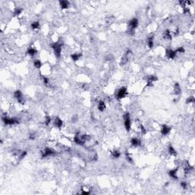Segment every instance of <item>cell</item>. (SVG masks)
<instances>
[{
	"label": "cell",
	"mask_w": 195,
	"mask_h": 195,
	"mask_svg": "<svg viewBox=\"0 0 195 195\" xmlns=\"http://www.w3.org/2000/svg\"><path fill=\"white\" fill-rule=\"evenodd\" d=\"M2 120L6 125H14V124L19 123V121L15 117H8L6 116H3Z\"/></svg>",
	"instance_id": "1"
},
{
	"label": "cell",
	"mask_w": 195,
	"mask_h": 195,
	"mask_svg": "<svg viewBox=\"0 0 195 195\" xmlns=\"http://www.w3.org/2000/svg\"><path fill=\"white\" fill-rule=\"evenodd\" d=\"M51 47L53 50V52H54V54L56 57H60L61 55V51H62V45L60 43L56 42V43H53L51 44Z\"/></svg>",
	"instance_id": "2"
},
{
	"label": "cell",
	"mask_w": 195,
	"mask_h": 195,
	"mask_svg": "<svg viewBox=\"0 0 195 195\" xmlns=\"http://www.w3.org/2000/svg\"><path fill=\"white\" fill-rule=\"evenodd\" d=\"M123 120H124V127H125L127 131L129 132L131 130V120L129 113H126L123 115Z\"/></svg>",
	"instance_id": "3"
},
{
	"label": "cell",
	"mask_w": 195,
	"mask_h": 195,
	"mask_svg": "<svg viewBox=\"0 0 195 195\" xmlns=\"http://www.w3.org/2000/svg\"><path fill=\"white\" fill-rule=\"evenodd\" d=\"M55 155V152L52 149L50 148H45L44 150L41 152V157H42V159H45V158H47V157H50V156H53Z\"/></svg>",
	"instance_id": "4"
},
{
	"label": "cell",
	"mask_w": 195,
	"mask_h": 195,
	"mask_svg": "<svg viewBox=\"0 0 195 195\" xmlns=\"http://www.w3.org/2000/svg\"><path fill=\"white\" fill-rule=\"evenodd\" d=\"M14 97L15 99H17L18 102L19 104H21V105H24V102H25V99H24V95L20 90H18V91H16V92H15Z\"/></svg>",
	"instance_id": "5"
},
{
	"label": "cell",
	"mask_w": 195,
	"mask_h": 195,
	"mask_svg": "<svg viewBox=\"0 0 195 195\" xmlns=\"http://www.w3.org/2000/svg\"><path fill=\"white\" fill-rule=\"evenodd\" d=\"M127 95V89L126 87H121V89H119L117 92V99H122L123 98H125V96Z\"/></svg>",
	"instance_id": "6"
},
{
	"label": "cell",
	"mask_w": 195,
	"mask_h": 195,
	"mask_svg": "<svg viewBox=\"0 0 195 195\" xmlns=\"http://www.w3.org/2000/svg\"><path fill=\"white\" fill-rule=\"evenodd\" d=\"M138 24H139V22H138V19L136 18H132L129 23H128V27L130 28V31H134V29H136V28L138 27Z\"/></svg>",
	"instance_id": "7"
},
{
	"label": "cell",
	"mask_w": 195,
	"mask_h": 195,
	"mask_svg": "<svg viewBox=\"0 0 195 195\" xmlns=\"http://www.w3.org/2000/svg\"><path fill=\"white\" fill-rule=\"evenodd\" d=\"M165 54L168 56V59L170 60H173L175 59L176 55H177V53L175 50H171V49H167L166 51H165Z\"/></svg>",
	"instance_id": "8"
},
{
	"label": "cell",
	"mask_w": 195,
	"mask_h": 195,
	"mask_svg": "<svg viewBox=\"0 0 195 195\" xmlns=\"http://www.w3.org/2000/svg\"><path fill=\"white\" fill-rule=\"evenodd\" d=\"M171 127L167 126V125H162V127H161V134L163 136H166L168 135L170 132H171Z\"/></svg>",
	"instance_id": "9"
},
{
	"label": "cell",
	"mask_w": 195,
	"mask_h": 195,
	"mask_svg": "<svg viewBox=\"0 0 195 195\" xmlns=\"http://www.w3.org/2000/svg\"><path fill=\"white\" fill-rule=\"evenodd\" d=\"M158 78H157L156 76H153V75H151L147 77V86H152L153 85V82H156Z\"/></svg>",
	"instance_id": "10"
},
{
	"label": "cell",
	"mask_w": 195,
	"mask_h": 195,
	"mask_svg": "<svg viewBox=\"0 0 195 195\" xmlns=\"http://www.w3.org/2000/svg\"><path fill=\"white\" fill-rule=\"evenodd\" d=\"M130 143H131V145L133 146H141V140L138 138H132L131 140H130Z\"/></svg>",
	"instance_id": "11"
},
{
	"label": "cell",
	"mask_w": 195,
	"mask_h": 195,
	"mask_svg": "<svg viewBox=\"0 0 195 195\" xmlns=\"http://www.w3.org/2000/svg\"><path fill=\"white\" fill-rule=\"evenodd\" d=\"M63 121L59 118V117H56L54 119V126L57 128H59V129H61V127H63Z\"/></svg>",
	"instance_id": "12"
},
{
	"label": "cell",
	"mask_w": 195,
	"mask_h": 195,
	"mask_svg": "<svg viewBox=\"0 0 195 195\" xmlns=\"http://www.w3.org/2000/svg\"><path fill=\"white\" fill-rule=\"evenodd\" d=\"M60 6L62 9H68L69 6V2L66 1V0H63V1H60Z\"/></svg>",
	"instance_id": "13"
},
{
	"label": "cell",
	"mask_w": 195,
	"mask_h": 195,
	"mask_svg": "<svg viewBox=\"0 0 195 195\" xmlns=\"http://www.w3.org/2000/svg\"><path fill=\"white\" fill-rule=\"evenodd\" d=\"M177 172H178V169L175 168V169H173V170H170L169 172H168V175L169 176L174 178V179H178V175H177Z\"/></svg>",
	"instance_id": "14"
},
{
	"label": "cell",
	"mask_w": 195,
	"mask_h": 195,
	"mask_svg": "<svg viewBox=\"0 0 195 195\" xmlns=\"http://www.w3.org/2000/svg\"><path fill=\"white\" fill-rule=\"evenodd\" d=\"M37 50L36 49L34 48H33V47H29L28 49V50H27V53L29 55V56H34L37 54Z\"/></svg>",
	"instance_id": "15"
},
{
	"label": "cell",
	"mask_w": 195,
	"mask_h": 195,
	"mask_svg": "<svg viewBox=\"0 0 195 195\" xmlns=\"http://www.w3.org/2000/svg\"><path fill=\"white\" fill-rule=\"evenodd\" d=\"M147 45L149 49H152L154 47V40H153V37H149L147 39Z\"/></svg>",
	"instance_id": "16"
},
{
	"label": "cell",
	"mask_w": 195,
	"mask_h": 195,
	"mask_svg": "<svg viewBox=\"0 0 195 195\" xmlns=\"http://www.w3.org/2000/svg\"><path fill=\"white\" fill-rule=\"evenodd\" d=\"M106 108V105H105V103L103 101H100L98 104V109L100 111H104Z\"/></svg>",
	"instance_id": "17"
},
{
	"label": "cell",
	"mask_w": 195,
	"mask_h": 195,
	"mask_svg": "<svg viewBox=\"0 0 195 195\" xmlns=\"http://www.w3.org/2000/svg\"><path fill=\"white\" fill-rule=\"evenodd\" d=\"M174 92H175V95H180L181 94V87H180V85L178 83L175 84V86H174Z\"/></svg>",
	"instance_id": "18"
},
{
	"label": "cell",
	"mask_w": 195,
	"mask_h": 195,
	"mask_svg": "<svg viewBox=\"0 0 195 195\" xmlns=\"http://www.w3.org/2000/svg\"><path fill=\"white\" fill-rule=\"evenodd\" d=\"M82 56V54L81 53H72V54L71 55V58H72V60L75 62H76L78 61V60L80 59V57Z\"/></svg>",
	"instance_id": "19"
},
{
	"label": "cell",
	"mask_w": 195,
	"mask_h": 195,
	"mask_svg": "<svg viewBox=\"0 0 195 195\" xmlns=\"http://www.w3.org/2000/svg\"><path fill=\"white\" fill-rule=\"evenodd\" d=\"M168 152L170 153V155L171 156H176L177 155L176 150L174 149V147L172 146V145H170V146H168Z\"/></svg>",
	"instance_id": "20"
},
{
	"label": "cell",
	"mask_w": 195,
	"mask_h": 195,
	"mask_svg": "<svg viewBox=\"0 0 195 195\" xmlns=\"http://www.w3.org/2000/svg\"><path fill=\"white\" fill-rule=\"evenodd\" d=\"M111 156L114 159H118L121 156V152H120L118 150H114L111 152Z\"/></svg>",
	"instance_id": "21"
},
{
	"label": "cell",
	"mask_w": 195,
	"mask_h": 195,
	"mask_svg": "<svg viewBox=\"0 0 195 195\" xmlns=\"http://www.w3.org/2000/svg\"><path fill=\"white\" fill-rule=\"evenodd\" d=\"M164 37L165 39H172V34H171V31L169 30H165V32H164Z\"/></svg>",
	"instance_id": "22"
},
{
	"label": "cell",
	"mask_w": 195,
	"mask_h": 195,
	"mask_svg": "<svg viewBox=\"0 0 195 195\" xmlns=\"http://www.w3.org/2000/svg\"><path fill=\"white\" fill-rule=\"evenodd\" d=\"M34 67H36L37 69H40L41 67V66H42V63H41L40 60H35L34 62Z\"/></svg>",
	"instance_id": "23"
},
{
	"label": "cell",
	"mask_w": 195,
	"mask_h": 195,
	"mask_svg": "<svg viewBox=\"0 0 195 195\" xmlns=\"http://www.w3.org/2000/svg\"><path fill=\"white\" fill-rule=\"evenodd\" d=\"M31 28L33 29V30H37V29L39 28L40 24L38 22H34L31 24Z\"/></svg>",
	"instance_id": "24"
},
{
	"label": "cell",
	"mask_w": 195,
	"mask_h": 195,
	"mask_svg": "<svg viewBox=\"0 0 195 195\" xmlns=\"http://www.w3.org/2000/svg\"><path fill=\"white\" fill-rule=\"evenodd\" d=\"M195 102V99L194 97H189L186 100V104H194Z\"/></svg>",
	"instance_id": "25"
},
{
	"label": "cell",
	"mask_w": 195,
	"mask_h": 195,
	"mask_svg": "<svg viewBox=\"0 0 195 195\" xmlns=\"http://www.w3.org/2000/svg\"><path fill=\"white\" fill-rule=\"evenodd\" d=\"M51 122V118L49 117V116H46L45 117V119H44V123L46 124V126H48L50 123Z\"/></svg>",
	"instance_id": "26"
},
{
	"label": "cell",
	"mask_w": 195,
	"mask_h": 195,
	"mask_svg": "<svg viewBox=\"0 0 195 195\" xmlns=\"http://www.w3.org/2000/svg\"><path fill=\"white\" fill-rule=\"evenodd\" d=\"M176 53H184L185 52V50L183 47H178L177 48L176 50Z\"/></svg>",
	"instance_id": "27"
},
{
	"label": "cell",
	"mask_w": 195,
	"mask_h": 195,
	"mask_svg": "<svg viewBox=\"0 0 195 195\" xmlns=\"http://www.w3.org/2000/svg\"><path fill=\"white\" fill-rule=\"evenodd\" d=\"M22 12V9H16L15 11H14V14L15 15H19Z\"/></svg>",
	"instance_id": "28"
},
{
	"label": "cell",
	"mask_w": 195,
	"mask_h": 195,
	"mask_svg": "<svg viewBox=\"0 0 195 195\" xmlns=\"http://www.w3.org/2000/svg\"><path fill=\"white\" fill-rule=\"evenodd\" d=\"M42 79H43V82H44V83L45 85H49L50 81H49V78H48L43 76V77H42Z\"/></svg>",
	"instance_id": "29"
},
{
	"label": "cell",
	"mask_w": 195,
	"mask_h": 195,
	"mask_svg": "<svg viewBox=\"0 0 195 195\" xmlns=\"http://www.w3.org/2000/svg\"><path fill=\"white\" fill-rule=\"evenodd\" d=\"M126 159H127V160L128 162H130V163L133 162V159L130 156L129 153H127V152L126 153Z\"/></svg>",
	"instance_id": "30"
},
{
	"label": "cell",
	"mask_w": 195,
	"mask_h": 195,
	"mask_svg": "<svg viewBox=\"0 0 195 195\" xmlns=\"http://www.w3.org/2000/svg\"><path fill=\"white\" fill-rule=\"evenodd\" d=\"M181 185L182 187V188L184 189V190L188 188V184H187L185 181H182L181 183Z\"/></svg>",
	"instance_id": "31"
}]
</instances>
